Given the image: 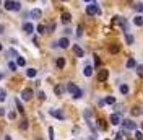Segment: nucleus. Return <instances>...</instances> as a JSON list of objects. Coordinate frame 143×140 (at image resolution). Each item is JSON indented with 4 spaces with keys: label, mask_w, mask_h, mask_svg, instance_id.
Returning a JSON list of instances; mask_svg holds the SVG:
<instances>
[{
    "label": "nucleus",
    "mask_w": 143,
    "mask_h": 140,
    "mask_svg": "<svg viewBox=\"0 0 143 140\" xmlns=\"http://www.w3.org/2000/svg\"><path fill=\"white\" fill-rule=\"evenodd\" d=\"M15 103H16V109H18V111H20V113L23 114V113H24V109H23V106H21V101H20V99H16Z\"/></svg>",
    "instance_id": "b1692460"
},
{
    "label": "nucleus",
    "mask_w": 143,
    "mask_h": 140,
    "mask_svg": "<svg viewBox=\"0 0 143 140\" xmlns=\"http://www.w3.org/2000/svg\"><path fill=\"white\" fill-rule=\"evenodd\" d=\"M0 33H3V26L2 25H0Z\"/></svg>",
    "instance_id": "a19ab883"
},
{
    "label": "nucleus",
    "mask_w": 143,
    "mask_h": 140,
    "mask_svg": "<svg viewBox=\"0 0 143 140\" xmlns=\"http://www.w3.org/2000/svg\"><path fill=\"white\" fill-rule=\"evenodd\" d=\"M0 116H5V109L3 108H0Z\"/></svg>",
    "instance_id": "ea45409f"
},
{
    "label": "nucleus",
    "mask_w": 143,
    "mask_h": 140,
    "mask_svg": "<svg viewBox=\"0 0 143 140\" xmlns=\"http://www.w3.org/2000/svg\"><path fill=\"white\" fill-rule=\"evenodd\" d=\"M49 137H51V140H54V129L52 127H49Z\"/></svg>",
    "instance_id": "72a5a7b5"
},
{
    "label": "nucleus",
    "mask_w": 143,
    "mask_h": 140,
    "mask_svg": "<svg viewBox=\"0 0 143 140\" xmlns=\"http://www.w3.org/2000/svg\"><path fill=\"white\" fill-rule=\"evenodd\" d=\"M135 138H137V140H143V132H140V130H135Z\"/></svg>",
    "instance_id": "7c9ffc66"
},
{
    "label": "nucleus",
    "mask_w": 143,
    "mask_h": 140,
    "mask_svg": "<svg viewBox=\"0 0 143 140\" xmlns=\"http://www.w3.org/2000/svg\"><path fill=\"white\" fill-rule=\"evenodd\" d=\"M107 77H109V70H106V69L99 70V73H98V80H99V81H106Z\"/></svg>",
    "instance_id": "0eeeda50"
},
{
    "label": "nucleus",
    "mask_w": 143,
    "mask_h": 140,
    "mask_svg": "<svg viewBox=\"0 0 143 140\" xmlns=\"http://www.w3.org/2000/svg\"><path fill=\"white\" fill-rule=\"evenodd\" d=\"M133 23H135L137 26H143V16H140V15H137L135 18H133Z\"/></svg>",
    "instance_id": "2eb2a0df"
},
{
    "label": "nucleus",
    "mask_w": 143,
    "mask_h": 140,
    "mask_svg": "<svg viewBox=\"0 0 143 140\" xmlns=\"http://www.w3.org/2000/svg\"><path fill=\"white\" fill-rule=\"evenodd\" d=\"M137 73H138V77L143 78V65H137Z\"/></svg>",
    "instance_id": "bb28decb"
},
{
    "label": "nucleus",
    "mask_w": 143,
    "mask_h": 140,
    "mask_svg": "<svg viewBox=\"0 0 143 140\" xmlns=\"http://www.w3.org/2000/svg\"><path fill=\"white\" fill-rule=\"evenodd\" d=\"M73 54H75V55H77V57H83V55H85L83 49L80 47V46H77V44H75V46H73Z\"/></svg>",
    "instance_id": "9d476101"
},
{
    "label": "nucleus",
    "mask_w": 143,
    "mask_h": 140,
    "mask_svg": "<svg viewBox=\"0 0 143 140\" xmlns=\"http://www.w3.org/2000/svg\"><path fill=\"white\" fill-rule=\"evenodd\" d=\"M67 91H68L75 99L81 98V90H80L77 85H75V83H67Z\"/></svg>",
    "instance_id": "f257e3e1"
},
{
    "label": "nucleus",
    "mask_w": 143,
    "mask_h": 140,
    "mask_svg": "<svg viewBox=\"0 0 143 140\" xmlns=\"http://www.w3.org/2000/svg\"><path fill=\"white\" fill-rule=\"evenodd\" d=\"M120 93H122V95H129V86L127 85H120Z\"/></svg>",
    "instance_id": "5701e85b"
},
{
    "label": "nucleus",
    "mask_w": 143,
    "mask_h": 140,
    "mask_svg": "<svg viewBox=\"0 0 143 140\" xmlns=\"http://www.w3.org/2000/svg\"><path fill=\"white\" fill-rule=\"evenodd\" d=\"M37 33L44 34V33H46V26H44V25H39V26H37Z\"/></svg>",
    "instance_id": "c85d7f7f"
},
{
    "label": "nucleus",
    "mask_w": 143,
    "mask_h": 140,
    "mask_svg": "<svg viewBox=\"0 0 143 140\" xmlns=\"http://www.w3.org/2000/svg\"><path fill=\"white\" fill-rule=\"evenodd\" d=\"M133 8H135L137 12L141 13V12H143V3H135V5H133Z\"/></svg>",
    "instance_id": "a878e982"
},
{
    "label": "nucleus",
    "mask_w": 143,
    "mask_h": 140,
    "mask_svg": "<svg viewBox=\"0 0 143 140\" xmlns=\"http://www.w3.org/2000/svg\"><path fill=\"white\" fill-rule=\"evenodd\" d=\"M62 21H63V23H70V21H72V15H70L68 12H63V13H62Z\"/></svg>",
    "instance_id": "ddd939ff"
},
{
    "label": "nucleus",
    "mask_w": 143,
    "mask_h": 140,
    "mask_svg": "<svg viewBox=\"0 0 143 140\" xmlns=\"http://www.w3.org/2000/svg\"><path fill=\"white\" fill-rule=\"evenodd\" d=\"M125 41H127V44H133V41H135V39H133V36L132 34H129V33H125Z\"/></svg>",
    "instance_id": "412c9836"
},
{
    "label": "nucleus",
    "mask_w": 143,
    "mask_h": 140,
    "mask_svg": "<svg viewBox=\"0 0 143 140\" xmlns=\"http://www.w3.org/2000/svg\"><path fill=\"white\" fill-rule=\"evenodd\" d=\"M0 80H2V73H0Z\"/></svg>",
    "instance_id": "a18cd8bd"
},
{
    "label": "nucleus",
    "mask_w": 143,
    "mask_h": 140,
    "mask_svg": "<svg viewBox=\"0 0 143 140\" xmlns=\"http://www.w3.org/2000/svg\"><path fill=\"white\" fill-rule=\"evenodd\" d=\"M57 44H59V47H62V49H67V47L70 46V41H68V38H60Z\"/></svg>",
    "instance_id": "6e6552de"
},
{
    "label": "nucleus",
    "mask_w": 143,
    "mask_h": 140,
    "mask_svg": "<svg viewBox=\"0 0 143 140\" xmlns=\"http://www.w3.org/2000/svg\"><path fill=\"white\" fill-rule=\"evenodd\" d=\"M111 124H114V125H119V124H122V119H120V116H119V114H112V116H111Z\"/></svg>",
    "instance_id": "1a4fd4ad"
},
{
    "label": "nucleus",
    "mask_w": 143,
    "mask_h": 140,
    "mask_svg": "<svg viewBox=\"0 0 143 140\" xmlns=\"http://www.w3.org/2000/svg\"><path fill=\"white\" fill-rule=\"evenodd\" d=\"M104 103H106V104H114L116 99H114V96H107L106 99H104Z\"/></svg>",
    "instance_id": "393cba45"
},
{
    "label": "nucleus",
    "mask_w": 143,
    "mask_h": 140,
    "mask_svg": "<svg viewBox=\"0 0 143 140\" xmlns=\"http://www.w3.org/2000/svg\"><path fill=\"white\" fill-rule=\"evenodd\" d=\"M21 98H23L24 101H29V99L33 98V90H31V88H24V90L21 91Z\"/></svg>",
    "instance_id": "20e7f679"
},
{
    "label": "nucleus",
    "mask_w": 143,
    "mask_h": 140,
    "mask_svg": "<svg viewBox=\"0 0 143 140\" xmlns=\"http://www.w3.org/2000/svg\"><path fill=\"white\" fill-rule=\"evenodd\" d=\"M37 96H39V99H42V101L46 99V95H44V93H42V91H39V95H37Z\"/></svg>",
    "instance_id": "c9c22d12"
},
{
    "label": "nucleus",
    "mask_w": 143,
    "mask_h": 140,
    "mask_svg": "<svg viewBox=\"0 0 143 140\" xmlns=\"http://www.w3.org/2000/svg\"><path fill=\"white\" fill-rule=\"evenodd\" d=\"M49 114L54 116V117H57L59 120H63V119H65L63 113H62V111H59V109H51V111H49Z\"/></svg>",
    "instance_id": "39448f33"
},
{
    "label": "nucleus",
    "mask_w": 143,
    "mask_h": 140,
    "mask_svg": "<svg viewBox=\"0 0 143 140\" xmlns=\"http://www.w3.org/2000/svg\"><path fill=\"white\" fill-rule=\"evenodd\" d=\"M8 69H10V70H12V72H15V70H16V64H15V62H12V60H10V62H8Z\"/></svg>",
    "instance_id": "c756f323"
},
{
    "label": "nucleus",
    "mask_w": 143,
    "mask_h": 140,
    "mask_svg": "<svg viewBox=\"0 0 143 140\" xmlns=\"http://www.w3.org/2000/svg\"><path fill=\"white\" fill-rule=\"evenodd\" d=\"M54 91H55V95H57V96H62V93H63V86H62V85H57V86L54 88Z\"/></svg>",
    "instance_id": "a211bd4d"
},
{
    "label": "nucleus",
    "mask_w": 143,
    "mask_h": 140,
    "mask_svg": "<svg viewBox=\"0 0 143 140\" xmlns=\"http://www.w3.org/2000/svg\"><path fill=\"white\" fill-rule=\"evenodd\" d=\"M8 54H12V55H15V57H18V52H16L15 49H10V51H8Z\"/></svg>",
    "instance_id": "f704fd0d"
},
{
    "label": "nucleus",
    "mask_w": 143,
    "mask_h": 140,
    "mask_svg": "<svg viewBox=\"0 0 143 140\" xmlns=\"http://www.w3.org/2000/svg\"><path fill=\"white\" fill-rule=\"evenodd\" d=\"M23 31H24L26 34H31V33L34 31V26H33L31 23H24V25H23Z\"/></svg>",
    "instance_id": "9b49d317"
},
{
    "label": "nucleus",
    "mask_w": 143,
    "mask_h": 140,
    "mask_svg": "<svg viewBox=\"0 0 143 140\" xmlns=\"http://www.w3.org/2000/svg\"><path fill=\"white\" fill-rule=\"evenodd\" d=\"M5 8L8 12H10V10L12 12H18L21 8V5H20V2H15V0H7V2H5Z\"/></svg>",
    "instance_id": "f03ea898"
},
{
    "label": "nucleus",
    "mask_w": 143,
    "mask_h": 140,
    "mask_svg": "<svg viewBox=\"0 0 143 140\" xmlns=\"http://www.w3.org/2000/svg\"><path fill=\"white\" fill-rule=\"evenodd\" d=\"M94 64H96V67L99 65V57H98V55H94Z\"/></svg>",
    "instance_id": "e433bc0d"
},
{
    "label": "nucleus",
    "mask_w": 143,
    "mask_h": 140,
    "mask_svg": "<svg viewBox=\"0 0 143 140\" xmlns=\"http://www.w3.org/2000/svg\"><path fill=\"white\" fill-rule=\"evenodd\" d=\"M81 34H83V28L78 26V28H77V36H81Z\"/></svg>",
    "instance_id": "473e14b6"
},
{
    "label": "nucleus",
    "mask_w": 143,
    "mask_h": 140,
    "mask_svg": "<svg viewBox=\"0 0 143 140\" xmlns=\"http://www.w3.org/2000/svg\"><path fill=\"white\" fill-rule=\"evenodd\" d=\"M55 64H57V67H59V69H63V67H65V59H63V57H59Z\"/></svg>",
    "instance_id": "6ab92c4d"
},
{
    "label": "nucleus",
    "mask_w": 143,
    "mask_h": 140,
    "mask_svg": "<svg viewBox=\"0 0 143 140\" xmlns=\"http://www.w3.org/2000/svg\"><path fill=\"white\" fill-rule=\"evenodd\" d=\"M140 114V111H138V108H135V109H133V116H138Z\"/></svg>",
    "instance_id": "58836bf2"
},
{
    "label": "nucleus",
    "mask_w": 143,
    "mask_h": 140,
    "mask_svg": "<svg viewBox=\"0 0 143 140\" xmlns=\"http://www.w3.org/2000/svg\"><path fill=\"white\" fill-rule=\"evenodd\" d=\"M86 13L90 15V16H93V15H99L101 12H99V8H98V5L94 3V2H91L88 7H86Z\"/></svg>",
    "instance_id": "7ed1b4c3"
},
{
    "label": "nucleus",
    "mask_w": 143,
    "mask_h": 140,
    "mask_svg": "<svg viewBox=\"0 0 143 140\" xmlns=\"http://www.w3.org/2000/svg\"><path fill=\"white\" fill-rule=\"evenodd\" d=\"M26 75L29 77V78H34V77L37 75V70H36V69H28V70H26Z\"/></svg>",
    "instance_id": "4468645a"
},
{
    "label": "nucleus",
    "mask_w": 143,
    "mask_h": 140,
    "mask_svg": "<svg viewBox=\"0 0 143 140\" xmlns=\"http://www.w3.org/2000/svg\"><path fill=\"white\" fill-rule=\"evenodd\" d=\"M20 127H21V129H28V120H26V119H23V120H21Z\"/></svg>",
    "instance_id": "2f4dec72"
},
{
    "label": "nucleus",
    "mask_w": 143,
    "mask_h": 140,
    "mask_svg": "<svg viewBox=\"0 0 143 140\" xmlns=\"http://www.w3.org/2000/svg\"><path fill=\"white\" fill-rule=\"evenodd\" d=\"M24 64H26V60H24L23 57H20V55H18V57H16V65H20V67H24Z\"/></svg>",
    "instance_id": "4be33fe9"
},
{
    "label": "nucleus",
    "mask_w": 143,
    "mask_h": 140,
    "mask_svg": "<svg viewBox=\"0 0 143 140\" xmlns=\"http://www.w3.org/2000/svg\"><path fill=\"white\" fill-rule=\"evenodd\" d=\"M0 5H2V0H0Z\"/></svg>",
    "instance_id": "49530a36"
},
{
    "label": "nucleus",
    "mask_w": 143,
    "mask_h": 140,
    "mask_svg": "<svg viewBox=\"0 0 143 140\" xmlns=\"http://www.w3.org/2000/svg\"><path fill=\"white\" fill-rule=\"evenodd\" d=\"M8 117H10V119H15L16 114H15V113H8Z\"/></svg>",
    "instance_id": "4c0bfd02"
},
{
    "label": "nucleus",
    "mask_w": 143,
    "mask_h": 140,
    "mask_svg": "<svg viewBox=\"0 0 143 140\" xmlns=\"http://www.w3.org/2000/svg\"><path fill=\"white\" fill-rule=\"evenodd\" d=\"M85 2H93V0H85Z\"/></svg>",
    "instance_id": "c03bdc74"
},
{
    "label": "nucleus",
    "mask_w": 143,
    "mask_h": 140,
    "mask_svg": "<svg viewBox=\"0 0 143 140\" xmlns=\"http://www.w3.org/2000/svg\"><path fill=\"white\" fill-rule=\"evenodd\" d=\"M5 140H12V138H10V135H7V137H5Z\"/></svg>",
    "instance_id": "79ce46f5"
},
{
    "label": "nucleus",
    "mask_w": 143,
    "mask_h": 140,
    "mask_svg": "<svg viewBox=\"0 0 143 140\" xmlns=\"http://www.w3.org/2000/svg\"><path fill=\"white\" fill-rule=\"evenodd\" d=\"M133 67H137L135 59H129V60H127V69H133Z\"/></svg>",
    "instance_id": "aec40b11"
},
{
    "label": "nucleus",
    "mask_w": 143,
    "mask_h": 140,
    "mask_svg": "<svg viewBox=\"0 0 143 140\" xmlns=\"http://www.w3.org/2000/svg\"><path fill=\"white\" fill-rule=\"evenodd\" d=\"M119 51H120V46H119V44L114 42V44H111V46H109V52H111V54H117Z\"/></svg>",
    "instance_id": "f8f14e48"
},
{
    "label": "nucleus",
    "mask_w": 143,
    "mask_h": 140,
    "mask_svg": "<svg viewBox=\"0 0 143 140\" xmlns=\"http://www.w3.org/2000/svg\"><path fill=\"white\" fill-rule=\"evenodd\" d=\"M122 125H124L125 130H135L137 129L135 122H132V120H122Z\"/></svg>",
    "instance_id": "423d86ee"
},
{
    "label": "nucleus",
    "mask_w": 143,
    "mask_h": 140,
    "mask_svg": "<svg viewBox=\"0 0 143 140\" xmlns=\"http://www.w3.org/2000/svg\"><path fill=\"white\" fill-rule=\"evenodd\" d=\"M2 49H3V46H2V44H0V51H2Z\"/></svg>",
    "instance_id": "37998d69"
},
{
    "label": "nucleus",
    "mask_w": 143,
    "mask_h": 140,
    "mask_svg": "<svg viewBox=\"0 0 143 140\" xmlns=\"http://www.w3.org/2000/svg\"><path fill=\"white\" fill-rule=\"evenodd\" d=\"M5 98H7L5 90H3V88H0V101H5Z\"/></svg>",
    "instance_id": "cd10ccee"
},
{
    "label": "nucleus",
    "mask_w": 143,
    "mask_h": 140,
    "mask_svg": "<svg viewBox=\"0 0 143 140\" xmlns=\"http://www.w3.org/2000/svg\"><path fill=\"white\" fill-rule=\"evenodd\" d=\"M29 15H31V18H41V15H42V13H41V10L34 8V10H31V13H29Z\"/></svg>",
    "instance_id": "f3484780"
},
{
    "label": "nucleus",
    "mask_w": 143,
    "mask_h": 140,
    "mask_svg": "<svg viewBox=\"0 0 143 140\" xmlns=\"http://www.w3.org/2000/svg\"><path fill=\"white\" fill-rule=\"evenodd\" d=\"M83 73H85V77H91V75H93V67L86 65V67H85V70H83Z\"/></svg>",
    "instance_id": "dca6fc26"
}]
</instances>
